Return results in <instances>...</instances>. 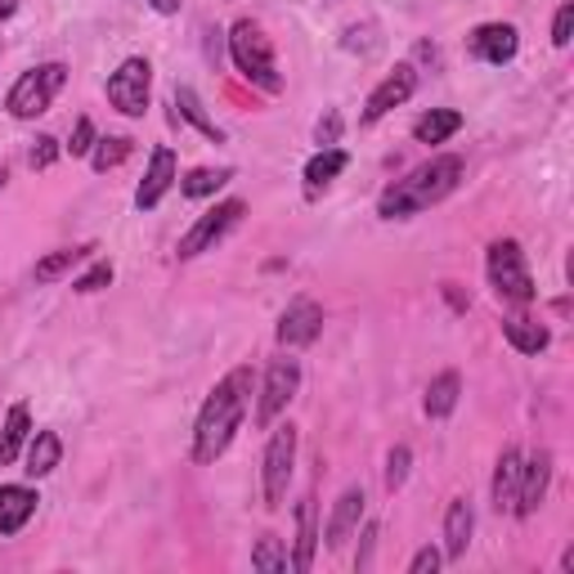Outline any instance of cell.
I'll use <instances>...</instances> for the list:
<instances>
[{
	"label": "cell",
	"mask_w": 574,
	"mask_h": 574,
	"mask_svg": "<svg viewBox=\"0 0 574 574\" xmlns=\"http://www.w3.org/2000/svg\"><path fill=\"white\" fill-rule=\"evenodd\" d=\"M252 386H256V377H252L248 364L229 369V373L211 386V395L202 400L198 422H193V463H198V467H211L215 457H220L229 444H234V435L243 431V417H248V409H252Z\"/></svg>",
	"instance_id": "obj_1"
},
{
	"label": "cell",
	"mask_w": 574,
	"mask_h": 574,
	"mask_svg": "<svg viewBox=\"0 0 574 574\" xmlns=\"http://www.w3.org/2000/svg\"><path fill=\"white\" fill-rule=\"evenodd\" d=\"M467 175V162L457 153H435L431 162L413 167L404 180H391L377 198V215L382 220H409V215H422L431 211L435 202H444L457 184Z\"/></svg>",
	"instance_id": "obj_2"
},
{
	"label": "cell",
	"mask_w": 574,
	"mask_h": 574,
	"mask_svg": "<svg viewBox=\"0 0 574 574\" xmlns=\"http://www.w3.org/2000/svg\"><path fill=\"white\" fill-rule=\"evenodd\" d=\"M229 59H234L239 77L252 81L256 90H265V94H279V90H283V72H279V63H274V46H270V37L261 32V23L239 19L234 28H229Z\"/></svg>",
	"instance_id": "obj_3"
},
{
	"label": "cell",
	"mask_w": 574,
	"mask_h": 574,
	"mask_svg": "<svg viewBox=\"0 0 574 574\" xmlns=\"http://www.w3.org/2000/svg\"><path fill=\"white\" fill-rule=\"evenodd\" d=\"M485 274H490V288H494L499 301H507V305H530L534 301V279H530V265H525V252H521L516 239L490 243Z\"/></svg>",
	"instance_id": "obj_4"
},
{
	"label": "cell",
	"mask_w": 574,
	"mask_h": 574,
	"mask_svg": "<svg viewBox=\"0 0 574 574\" xmlns=\"http://www.w3.org/2000/svg\"><path fill=\"white\" fill-rule=\"evenodd\" d=\"M63 81H68V68H63V63H37V68H28V72L10 85V94H6L10 118L37 122L41 112H50L54 94L63 90Z\"/></svg>",
	"instance_id": "obj_5"
},
{
	"label": "cell",
	"mask_w": 574,
	"mask_h": 574,
	"mask_svg": "<svg viewBox=\"0 0 574 574\" xmlns=\"http://www.w3.org/2000/svg\"><path fill=\"white\" fill-rule=\"evenodd\" d=\"M292 467H296V426L283 422V426H274V435L265 444V457H261V494H265L270 512L283 507L288 485H292Z\"/></svg>",
	"instance_id": "obj_6"
},
{
	"label": "cell",
	"mask_w": 574,
	"mask_h": 574,
	"mask_svg": "<svg viewBox=\"0 0 574 574\" xmlns=\"http://www.w3.org/2000/svg\"><path fill=\"white\" fill-rule=\"evenodd\" d=\"M243 211H248V202L243 198H224V202H215L211 211H202L189 229H184V239L175 243V256L180 261H193V256H202V252H211L229 229H234L239 220H243Z\"/></svg>",
	"instance_id": "obj_7"
},
{
	"label": "cell",
	"mask_w": 574,
	"mask_h": 574,
	"mask_svg": "<svg viewBox=\"0 0 574 574\" xmlns=\"http://www.w3.org/2000/svg\"><path fill=\"white\" fill-rule=\"evenodd\" d=\"M149 94H153V68L140 54L122 59L118 72L108 77V103L118 108L122 118H144V112H149Z\"/></svg>",
	"instance_id": "obj_8"
},
{
	"label": "cell",
	"mask_w": 574,
	"mask_h": 574,
	"mask_svg": "<svg viewBox=\"0 0 574 574\" xmlns=\"http://www.w3.org/2000/svg\"><path fill=\"white\" fill-rule=\"evenodd\" d=\"M301 391V360L283 355V360H270L265 377H261V395H256V426H274L279 413L296 400Z\"/></svg>",
	"instance_id": "obj_9"
},
{
	"label": "cell",
	"mask_w": 574,
	"mask_h": 574,
	"mask_svg": "<svg viewBox=\"0 0 574 574\" xmlns=\"http://www.w3.org/2000/svg\"><path fill=\"white\" fill-rule=\"evenodd\" d=\"M413 90H417V68H413V63H400V68L386 72V77L377 81V90L369 94V103H364V112H360V127H377L391 108L409 103Z\"/></svg>",
	"instance_id": "obj_10"
},
{
	"label": "cell",
	"mask_w": 574,
	"mask_h": 574,
	"mask_svg": "<svg viewBox=\"0 0 574 574\" xmlns=\"http://www.w3.org/2000/svg\"><path fill=\"white\" fill-rule=\"evenodd\" d=\"M274 332H279V346H288V351L310 346V341H319V332H323V305L310 301V296L288 301V310L279 314V328Z\"/></svg>",
	"instance_id": "obj_11"
},
{
	"label": "cell",
	"mask_w": 574,
	"mask_h": 574,
	"mask_svg": "<svg viewBox=\"0 0 574 574\" xmlns=\"http://www.w3.org/2000/svg\"><path fill=\"white\" fill-rule=\"evenodd\" d=\"M547 485H552V453L547 449H534L530 457H521V485H516V503H512V516H534L547 499Z\"/></svg>",
	"instance_id": "obj_12"
},
{
	"label": "cell",
	"mask_w": 574,
	"mask_h": 574,
	"mask_svg": "<svg viewBox=\"0 0 574 574\" xmlns=\"http://www.w3.org/2000/svg\"><path fill=\"white\" fill-rule=\"evenodd\" d=\"M180 180V158H175V149H167V144H158L153 153H149V171H144V180H140V189H135V207L140 211H153L167 193H171V184Z\"/></svg>",
	"instance_id": "obj_13"
},
{
	"label": "cell",
	"mask_w": 574,
	"mask_h": 574,
	"mask_svg": "<svg viewBox=\"0 0 574 574\" xmlns=\"http://www.w3.org/2000/svg\"><path fill=\"white\" fill-rule=\"evenodd\" d=\"M516 50H521V32H516L512 23H481V28L467 37V54L481 59V63H494V68L512 63Z\"/></svg>",
	"instance_id": "obj_14"
},
{
	"label": "cell",
	"mask_w": 574,
	"mask_h": 574,
	"mask_svg": "<svg viewBox=\"0 0 574 574\" xmlns=\"http://www.w3.org/2000/svg\"><path fill=\"white\" fill-rule=\"evenodd\" d=\"M364 507H369V494H364V485H351L346 494H341L336 503H332V516H328V530L319 534V538H328V547H341L355 530H360V521H364Z\"/></svg>",
	"instance_id": "obj_15"
},
{
	"label": "cell",
	"mask_w": 574,
	"mask_h": 574,
	"mask_svg": "<svg viewBox=\"0 0 574 574\" xmlns=\"http://www.w3.org/2000/svg\"><path fill=\"white\" fill-rule=\"evenodd\" d=\"M472 534H476L472 499H453L444 507V561H463L472 547Z\"/></svg>",
	"instance_id": "obj_16"
},
{
	"label": "cell",
	"mask_w": 574,
	"mask_h": 574,
	"mask_svg": "<svg viewBox=\"0 0 574 574\" xmlns=\"http://www.w3.org/2000/svg\"><path fill=\"white\" fill-rule=\"evenodd\" d=\"M37 490L28 485H0V534L14 538L32 516H37Z\"/></svg>",
	"instance_id": "obj_17"
},
{
	"label": "cell",
	"mask_w": 574,
	"mask_h": 574,
	"mask_svg": "<svg viewBox=\"0 0 574 574\" xmlns=\"http://www.w3.org/2000/svg\"><path fill=\"white\" fill-rule=\"evenodd\" d=\"M314 547H319V503H314V494H305L296 503V552H292L296 574H305L314 565Z\"/></svg>",
	"instance_id": "obj_18"
},
{
	"label": "cell",
	"mask_w": 574,
	"mask_h": 574,
	"mask_svg": "<svg viewBox=\"0 0 574 574\" xmlns=\"http://www.w3.org/2000/svg\"><path fill=\"white\" fill-rule=\"evenodd\" d=\"M28 435H32V409L28 404H14L6 413V426H0V467H14L19 463Z\"/></svg>",
	"instance_id": "obj_19"
},
{
	"label": "cell",
	"mask_w": 574,
	"mask_h": 574,
	"mask_svg": "<svg viewBox=\"0 0 574 574\" xmlns=\"http://www.w3.org/2000/svg\"><path fill=\"white\" fill-rule=\"evenodd\" d=\"M346 167H351V153H346V149H319V153L305 162V198H319Z\"/></svg>",
	"instance_id": "obj_20"
},
{
	"label": "cell",
	"mask_w": 574,
	"mask_h": 574,
	"mask_svg": "<svg viewBox=\"0 0 574 574\" xmlns=\"http://www.w3.org/2000/svg\"><path fill=\"white\" fill-rule=\"evenodd\" d=\"M521 449L516 444H507L503 453H499V467H494V485H490V494H494V507L499 512H512V503H516V485H521Z\"/></svg>",
	"instance_id": "obj_21"
},
{
	"label": "cell",
	"mask_w": 574,
	"mask_h": 574,
	"mask_svg": "<svg viewBox=\"0 0 574 574\" xmlns=\"http://www.w3.org/2000/svg\"><path fill=\"white\" fill-rule=\"evenodd\" d=\"M59 457H63V440H59L54 431H37V435H28L23 472H28L32 481H41V476H50V472L59 467Z\"/></svg>",
	"instance_id": "obj_22"
},
{
	"label": "cell",
	"mask_w": 574,
	"mask_h": 574,
	"mask_svg": "<svg viewBox=\"0 0 574 574\" xmlns=\"http://www.w3.org/2000/svg\"><path fill=\"white\" fill-rule=\"evenodd\" d=\"M503 336H507V346L516 355H543L552 346V332L543 323H534V319H521V314L503 319Z\"/></svg>",
	"instance_id": "obj_23"
},
{
	"label": "cell",
	"mask_w": 574,
	"mask_h": 574,
	"mask_svg": "<svg viewBox=\"0 0 574 574\" xmlns=\"http://www.w3.org/2000/svg\"><path fill=\"white\" fill-rule=\"evenodd\" d=\"M457 131H463V112H457V108H431L426 118L413 122V140L417 144H444Z\"/></svg>",
	"instance_id": "obj_24"
},
{
	"label": "cell",
	"mask_w": 574,
	"mask_h": 574,
	"mask_svg": "<svg viewBox=\"0 0 574 574\" xmlns=\"http://www.w3.org/2000/svg\"><path fill=\"white\" fill-rule=\"evenodd\" d=\"M457 395H463V377H457L453 369H444L440 377H431V386H426V400H422L426 417L444 422V417H449V413L457 409Z\"/></svg>",
	"instance_id": "obj_25"
},
{
	"label": "cell",
	"mask_w": 574,
	"mask_h": 574,
	"mask_svg": "<svg viewBox=\"0 0 574 574\" xmlns=\"http://www.w3.org/2000/svg\"><path fill=\"white\" fill-rule=\"evenodd\" d=\"M175 108H180V118H184L198 135H207L211 144H224V131L207 118V108H202V99H198V90H193V85H175Z\"/></svg>",
	"instance_id": "obj_26"
},
{
	"label": "cell",
	"mask_w": 574,
	"mask_h": 574,
	"mask_svg": "<svg viewBox=\"0 0 574 574\" xmlns=\"http://www.w3.org/2000/svg\"><path fill=\"white\" fill-rule=\"evenodd\" d=\"M90 252H94L90 243H85V248H59V252L41 256L32 274H37V283H59V279H63V274H72L81 261H90Z\"/></svg>",
	"instance_id": "obj_27"
},
{
	"label": "cell",
	"mask_w": 574,
	"mask_h": 574,
	"mask_svg": "<svg viewBox=\"0 0 574 574\" xmlns=\"http://www.w3.org/2000/svg\"><path fill=\"white\" fill-rule=\"evenodd\" d=\"M229 180H234V171H229V167H198V171H189L180 180V193L184 198H215Z\"/></svg>",
	"instance_id": "obj_28"
},
{
	"label": "cell",
	"mask_w": 574,
	"mask_h": 574,
	"mask_svg": "<svg viewBox=\"0 0 574 574\" xmlns=\"http://www.w3.org/2000/svg\"><path fill=\"white\" fill-rule=\"evenodd\" d=\"M131 149H135V140H127V135L94 140V149H90V167L103 175V171H112V167H122V162L131 158Z\"/></svg>",
	"instance_id": "obj_29"
},
{
	"label": "cell",
	"mask_w": 574,
	"mask_h": 574,
	"mask_svg": "<svg viewBox=\"0 0 574 574\" xmlns=\"http://www.w3.org/2000/svg\"><path fill=\"white\" fill-rule=\"evenodd\" d=\"M252 565H256L261 574H279V570H288V552H283V543H279L274 534L256 538V547H252Z\"/></svg>",
	"instance_id": "obj_30"
},
{
	"label": "cell",
	"mask_w": 574,
	"mask_h": 574,
	"mask_svg": "<svg viewBox=\"0 0 574 574\" xmlns=\"http://www.w3.org/2000/svg\"><path fill=\"white\" fill-rule=\"evenodd\" d=\"M409 467H413V449H409V444H395V449L386 453V490H391V494L404 490Z\"/></svg>",
	"instance_id": "obj_31"
},
{
	"label": "cell",
	"mask_w": 574,
	"mask_h": 574,
	"mask_svg": "<svg viewBox=\"0 0 574 574\" xmlns=\"http://www.w3.org/2000/svg\"><path fill=\"white\" fill-rule=\"evenodd\" d=\"M108 283H112V261H94L85 274H77V279H72V292L90 296V292H103Z\"/></svg>",
	"instance_id": "obj_32"
},
{
	"label": "cell",
	"mask_w": 574,
	"mask_h": 574,
	"mask_svg": "<svg viewBox=\"0 0 574 574\" xmlns=\"http://www.w3.org/2000/svg\"><path fill=\"white\" fill-rule=\"evenodd\" d=\"M94 140H99V131H94V122L90 118H77V127H72V135H68V153L72 158H90V149H94Z\"/></svg>",
	"instance_id": "obj_33"
},
{
	"label": "cell",
	"mask_w": 574,
	"mask_h": 574,
	"mask_svg": "<svg viewBox=\"0 0 574 574\" xmlns=\"http://www.w3.org/2000/svg\"><path fill=\"white\" fill-rule=\"evenodd\" d=\"M314 140H319V149H336V140H341V112H336V108H328L323 118H319Z\"/></svg>",
	"instance_id": "obj_34"
},
{
	"label": "cell",
	"mask_w": 574,
	"mask_h": 574,
	"mask_svg": "<svg viewBox=\"0 0 574 574\" xmlns=\"http://www.w3.org/2000/svg\"><path fill=\"white\" fill-rule=\"evenodd\" d=\"M54 158H59V140H54V135H37V144H32V153H28L32 171H46V167H54Z\"/></svg>",
	"instance_id": "obj_35"
},
{
	"label": "cell",
	"mask_w": 574,
	"mask_h": 574,
	"mask_svg": "<svg viewBox=\"0 0 574 574\" xmlns=\"http://www.w3.org/2000/svg\"><path fill=\"white\" fill-rule=\"evenodd\" d=\"M570 28H574V0H565V6L556 10V19H552V46L556 50L570 46Z\"/></svg>",
	"instance_id": "obj_36"
},
{
	"label": "cell",
	"mask_w": 574,
	"mask_h": 574,
	"mask_svg": "<svg viewBox=\"0 0 574 574\" xmlns=\"http://www.w3.org/2000/svg\"><path fill=\"white\" fill-rule=\"evenodd\" d=\"M360 538H364V543H360V552H355V570L364 574V570H373V547H377V521H369Z\"/></svg>",
	"instance_id": "obj_37"
},
{
	"label": "cell",
	"mask_w": 574,
	"mask_h": 574,
	"mask_svg": "<svg viewBox=\"0 0 574 574\" xmlns=\"http://www.w3.org/2000/svg\"><path fill=\"white\" fill-rule=\"evenodd\" d=\"M440 565H444V556H440L435 547H417L413 561H409V574H435Z\"/></svg>",
	"instance_id": "obj_38"
},
{
	"label": "cell",
	"mask_w": 574,
	"mask_h": 574,
	"mask_svg": "<svg viewBox=\"0 0 574 574\" xmlns=\"http://www.w3.org/2000/svg\"><path fill=\"white\" fill-rule=\"evenodd\" d=\"M180 6H184V0H149V10H153V14H162V19L180 14Z\"/></svg>",
	"instance_id": "obj_39"
},
{
	"label": "cell",
	"mask_w": 574,
	"mask_h": 574,
	"mask_svg": "<svg viewBox=\"0 0 574 574\" xmlns=\"http://www.w3.org/2000/svg\"><path fill=\"white\" fill-rule=\"evenodd\" d=\"M444 296H449V305H453V310H467V305H472L463 292H457V283H444Z\"/></svg>",
	"instance_id": "obj_40"
},
{
	"label": "cell",
	"mask_w": 574,
	"mask_h": 574,
	"mask_svg": "<svg viewBox=\"0 0 574 574\" xmlns=\"http://www.w3.org/2000/svg\"><path fill=\"white\" fill-rule=\"evenodd\" d=\"M14 14H19V0H0V23L14 19Z\"/></svg>",
	"instance_id": "obj_41"
},
{
	"label": "cell",
	"mask_w": 574,
	"mask_h": 574,
	"mask_svg": "<svg viewBox=\"0 0 574 574\" xmlns=\"http://www.w3.org/2000/svg\"><path fill=\"white\" fill-rule=\"evenodd\" d=\"M561 570H565V574H574V547H565V552H561Z\"/></svg>",
	"instance_id": "obj_42"
},
{
	"label": "cell",
	"mask_w": 574,
	"mask_h": 574,
	"mask_svg": "<svg viewBox=\"0 0 574 574\" xmlns=\"http://www.w3.org/2000/svg\"><path fill=\"white\" fill-rule=\"evenodd\" d=\"M6 180H10V171H6V167H0V189H6Z\"/></svg>",
	"instance_id": "obj_43"
}]
</instances>
